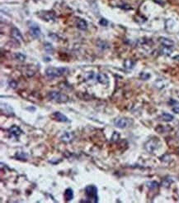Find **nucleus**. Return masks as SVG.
Masks as SVG:
<instances>
[{
  "mask_svg": "<svg viewBox=\"0 0 179 203\" xmlns=\"http://www.w3.org/2000/svg\"><path fill=\"white\" fill-rule=\"evenodd\" d=\"M66 71V68L65 67H48L45 70V75L49 77V78H56L61 76Z\"/></svg>",
  "mask_w": 179,
  "mask_h": 203,
  "instance_id": "obj_2",
  "label": "nucleus"
},
{
  "mask_svg": "<svg viewBox=\"0 0 179 203\" xmlns=\"http://www.w3.org/2000/svg\"><path fill=\"white\" fill-rule=\"evenodd\" d=\"M9 86H10V87H12V88H16L17 87V82L15 81V80H11V81H9Z\"/></svg>",
  "mask_w": 179,
  "mask_h": 203,
  "instance_id": "obj_29",
  "label": "nucleus"
},
{
  "mask_svg": "<svg viewBox=\"0 0 179 203\" xmlns=\"http://www.w3.org/2000/svg\"><path fill=\"white\" fill-rule=\"evenodd\" d=\"M51 117H52L55 120L59 121V122H64V123L69 122V119H68L65 115H63L62 113H60V112H55V113H53V115H51Z\"/></svg>",
  "mask_w": 179,
  "mask_h": 203,
  "instance_id": "obj_7",
  "label": "nucleus"
},
{
  "mask_svg": "<svg viewBox=\"0 0 179 203\" xmlns=\"http://www.w3.org/2000/svg\"><path fill=\"white\" fill-rule=\"evenodd\" d=\"M8 131H9V133H10L12 135L16 136V137H18V136L22 134V130H21V129H20L19 127L16 126V125L12 126V127L8 129Z\"/></svg>",
  "mask_w": 179,
  "mask_h": 203,
  "instance_id": "obj_12",
  "label": "nucleus"
},
{
  "mask_svg": "<svg viewBox=\"0 0 179 203\" xmlns=\"http://www.w3.org/2000/svg\"><path fill=\"white\" fill-rule=\"evenodd\" d=\"M42 18L45 21H50V20H55V14L53 11H46L44 12L42 14Z\"/></svg>",
  "mask_w": 179,
  "mask_h": 203,
  "instance_id": "obj_11",
  "label": "nucleus"
},
{
  "mask_svg": "<svg viewBox=\"0 0 179 203\" xmlns=\"http://www.w3.org/2000/svg\"><path fill=\"white\" fill-rule=\"evenodd\" d=\"M16 156H17L19 159H22V160H25V158H27L26 154H24L23 152H18V153L16 154Z\"/></svg>",
  "mask_w": 179,
  "mask_h": 203,
  "instance_id": "obj_26",
  "label": "nucleus"
},
{
  "mask_svg": "<svg viewBox=\"0 0 179 203\" xmlns=\"http://www.w3.org/2000/svg\"><path fill=\"white\" fill-rule=\"evenodd\" d=\"M77 28L80 30H86L87 28V22L84 19H79L77 22Z\"/></svg>",
  "mask_w": 179,
  "mask_h": 203,
  "instance_id": "obj_15",
  "label": "nucleus"
},
{
  "mask_svg": "<svg viewBox=\"0 0 179 203\" xmlns=\"http://www.w3.org/2000/svg\"><path fill=\"white\" fill-rule=\"evenodd\" d=\"M41 29H40V28L36 24L33 23L32 25L30 26V34L31 35L32 37L38 38L39 36H41Z\"/></svg>",
  "mask_w": 179,
  "mask_h": 203,
  "instance_id": "obj_6",
  "label": "nucleus"
},
{
  "mask_svg": "<svg viewBox=\"0 0 179 203\" xmlns=\"http://www.w3.org/2000/svg\"><path fill=\"white\" fill-rule=\"evenodd\" d=\"M14 57L15 59L17 60V61H25V59H26V56H25L24 54L21 53V52H17V53H15L14 54Z\"/></svg>",
  "mask_w": 179,
  "mask_h": 203,
  "instance_id": "obj_20",
  "label": "nucleus"
},
{
  "mask_svg": "<svg viewBox=\"0 0 179 203\" xmlns=\"http://www.w3.org/2000/svg\"><path fill=\"white\" fill-rule=\"evenodd\" d=\"M97 45H98V47L99 48H101V49H107L108 47V43H107L106 42L102 41V40H99V41L97 42Z\"/></svg>",
  "mask_w": 179,
  "mask_h": 203,
  "instance_id": "obj_21",
  "label": "nucleus"
},
{
  "mask_svg": "<svg viewBox=\"0 0 179 203\" xmlns=\"http://www.w3.org/2000/svg\"><path fill=\"white\" fill-rule=\"evenodd\" d=\"M97 79H98V82H100L102 84H104V85H107L109 82L108 76L104 73H98L97 75Z\"/></svg>",
  "mask_w": 179,
  "mask_h": 203,
  "instance_id": "obj_10",
  "label": "nucleus"
},
{
  "mask_svg": "<svg viewBox=\"0 0 179 203\" xmlns=\"http://www.w3.org/2000/svg\"><path fill=\"white\" fill-rule=\"evenodd\" d=\"M64 196H65V200H66L67 202L71 201V200H73V191L71 188H67L65 190Z\"/></svg>",
  "mask_w": 179,
  "mask_h": 203,
  "instance_id": "obj_13",
  "label": "nucleus"
},
{
  "mask_svg": "<svg viewBox=\"0 0 179 203\" xmlns=\"http://www.w3.org/2000/svg\"><path fill=\"white\" fill-rule=\"evenodd\" d=\"M93 78V72L87 73V80H92Z\"/></svg>",
  "mask_w": 179,
  "mask_h": 203,
  "instance_id": "obj_30",
  "label": "nucleus"
},
{
  "mask_svg": "<svg viewBox=\"0 0 179 203\" xmlns=\"http://www.w3.org/2000/svg\"><path fill=\"white\" fill-rule=\"evenodd\" d=\"M44 48L45 49V51H50L53 50V47H52V45L50 43H45L44 46Z\"/></svg>",
  "mask_w": 179,
  "mask_h": 203,
  "instance_id": "obj_25",
  "label": "nucleus"
},
{
  "mask_svg": "<svg viewBox=\"0 0 179 203\" xmlns=\"http://www.w3.org/2000/svg\"><path fill=\"white\" fill-rule=\"evenodd\" d=\"M158 41H159V42L162 44L164 47H173V45H174V42H173L172 40L168 39V38H167V37H164V36L159 37Z\"/></svg>",
  "mask_w": 179,
  "mask_h": 203,
  "instance_id": "obj_9",
  "label": "nucleus"
},
{
  "mask_svg": "<svg viewBox=\"0 0 179 203\" xmlns=\"http://www.w3.org/2000/svg\"><path fill=\"white\" fill-rule=\"evenodd\" d=\"M134 65H135V62L132 60H130V59L125 60V61H124V67L126 69L130 70V69H132L134 67Z\"/></svg>",
  "mask_w": 179,
  "mask_h": 203,
  "instance_id": "obj_16",
  "label": "nucleus"
},
{
  "mask_svg": "<svg viewBox=\"0 0 179 203\" xmlns=\"http://www.w3.org/2000/svg\"><path fill=\"white\" fill-rule=\"evenodd\" d=\"M172 50L171 49V47H163V48L160 50V53L162 55L164 56H169L172 53Z\"/></svg>",
  "mask_w": 179,
  "mask_h": 203,
  "instance_id": "obj_19",
  "label": "nucleus"
},
{
  "mask_svg": "<svg viewBox=\"0 0 179 203\" xmlns=\"http://www.w3.org/2000/svg\"><path fill=\"white\" fill-rule=\"evenodd\" d=\"M172 181H173V179H172V178H171V177H166L165 179L163 180L161 185H162L164 187H168L172 184Z\"/></svg>",
  "mask_w": 179,
  "mask_h": 203,
  "instance_id": "obj_18",
  "label": "nucleus"
},
{
  "mask_svg": "<svg viewBox=\"0 0 179 203\" xmlns=\"http://www.w3.org/2000/svg\"><path fill=\"white\" fill-rule=\"evenodd\" d=\"M99 23H100V25H102V26L106 27V26H108V21L107 19H105V18H102L100 20V22H99Z\"/></svg>",
  "mask_w": 179,
  "mask_h": 203,
  "instance_id": "obj_27",
  "label": "nucleus"
},
{
  "mask_svg": "<svg viewBox=\"0 0 179 203\" xmlns=\"http://www.w3.org/2000/svg\"><path fill=\"white\" fill-rule=\"evenodd\" d=\"M73 134L72 133H69V132H66L63 134V136L61 137V140L64 141V142H66V143H69L72 141L73 139Z\"/></svg>",
  "mask_w": 179,
  "mask_h": 203,
  "instance_id": "obj_14",
  "label": "nucleus"
},
{
  "mask_svg": "<svg viewBox=\"0 0 179 203\" xmlns=\"http://www.w3.org/2000/svg\"><path fill=\"white\" fill-rule=\"evenodd\" d=\"M173 60H175V61H179V55H177V56H175V57H173V58H172Z\"/></svg>",
  "mask_w": 179,
  "mask_h": 203,
  "instance_id": "obj_31",
  "label": "nucleus"
},
{
  "mask_svg": "<svg viewBox=\"0 0 179 203\" xmlns=\"http://www.w3.org/2000/svg\"><path fill=\"white\" fill-rule=\"evenodd\" d=\"M119 137H120V134L117 132H114V134H113V135L112 137V141H116V140H117L119 138Z\"/></svg>",
  "mask_w": 179,
  "mask_h": 203,
  "instance_id": "obj_28",
  "label": "nucleus"
},
{
  "mask_svg": "<svg viewBox=\"0 0 179 203\" xmlns=\"http://www.w3.org/2000/svg\"><path fill=\"white\" fill-rule=\"evenodd\" d=\"M48 98L51 100L56 101L58 103H63V102H67L69 100V97L66 94L58 92V91H50V92H49L48 93Z\"/></svg>",
  "mask_w": 179,
  "mask_h": 203,
  "instance_id": "obj_3",
  "label": "nucleus"
},
{
  "mask_svg": "<svg viewBox=\"0 0 179 203\" xmlns=\"http://www.w3.org/2000/svg\"><path fill=\"white\" fill-rule=\"evenodd\" d=\"M161 119L164 121L170 122V121H172V119H173V116L172 115H170V114H168V113H163L162 115H161Z\"/></svg>",
  "mask_w": 179,
  "mask_h": 203,
  "instance_id": "obj_17",
  "label": "nucleus"
},
{
  "mask_svg": "<svg viewBox=\"0 0 179 203\" xmlns=\"http://www.w3.org/2000/svg\"><path fill=\"white\" fill-rule=\"evenodd\" d=\"M11 35H12V36H13L14 39H16V40L18 41V42H22V41H23V38H22L21 32L17 28H15V27L14 28H13L12 31H11Z\"/></svg>",
  "mask_w": 179,
  "mask_h": 203,
  "instance_id": "obj_8",
  "label": "nucleus"
},
{
  "mask_svg": "<svg viewBox=\"0 0 179 203\" xmlns=\"http://www.w3.org/2000/svg\"><path fill=\"white\" fill-rule=\"evenodd\" d=\"M140 79H141V80H148V79H150V75L149 73L142 72L141 74H140Z\"/></svg>",
  "mask_w": 179,
  "mask_h": 203,
  "instance_id": "obj_24",
  "label": "nucleus"
},
{
  "mask_svg": "<svg viewBox=\"0 0 179 203\" xmlns=\"http://www.w3.org/2000/svg\"><path fill=\"white\" fill-rule=\"evenodd\" d=\"M85 194L89 202L96 203L98 202V188L94 185H88L85 187Z\"/></svg>",
  "mask_w": 179,
  "mask_h": 203,
  "instance_id": "obj_1",
  "label": "nucleus"
},
{
  "mask_svg": "<svg viewBox=\"0 0 179 203\" xmlns=\"http://www.w3.org/2000/svg\"><path fill=\"white\" fill-rule=\"evenodd\" d=\"M172 110L175 114H179V102H175V104L172 106Z\"/></svg>",
  "mask_w": 179,
  "mask_h": 203,
  "instance_id": "obj_23",
  "label": "nucleus"
},
{
  "mask_svg": "<svg viewBox=\"0 0 179 203\" xmlns=\"http://www.w3.org/2000/svg\"><path fill=\"white\" fill-rule=\"evenodd\" d=\"M158 144H159V141L158 139H150L144 144V148L148 152L151 153L157 149Z\"/></svg>",
  "mask_w": 179,
  "mask_h": 203,
  "instance_id": "obj_5",
  "label": "nucleus"
},
{
  "mask_svg": "<svg viewBox=\"0 0 179 203\" xmlns=\"http://www.w3.org/2000/svg\"><path fill=\"white\" fill-rule=\"evenodd\" d=\"M131 123V121L127 118H124V117H120V118H116L114 120V124L120 129H125L129 127Z\"/></svg>",
  "mask_w": 179,
  "mask_h": 203,
  "instance_id": "obj_4",
  "label": "nucleus"
},
{
  "mask_svg": "<svg viewBox=\"0 0 179 203\" xmlns=\"http://www.w3.org/2000/svg\"><path fill=\"white\" fill-rule=\"evenodd\" d=\"M158 182H156V181H149V182H147V187H149L150 189L156 188V187H158Z\"/></svg>",
  "mask_w": 179,
  "mask_h": 203,
  "instance_id": "obj_22",
  "label": "nucleus"
}]
</instances>
